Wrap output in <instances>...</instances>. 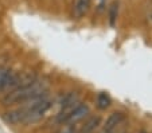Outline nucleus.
Instances as JSON below:
<instances>
[{
  "mask_svg": "<svg viewBox=\"0 0 152 133\" xmlns=\"http://www.w3.org/2000/svg\"><path fill=\"white\" fill-rule=\"evenodd\" d=\"M55 133H75V129L72 126V125H69V126L62 128V129H59L58 132H55Z\"/></svg>",
  "mask_w": 152,
  "mask_h": 133,
  "instance_id": "10",
  "label": "nucleus"
},
{
  "mask_svg": "<svg viewBox=\"0 0 152 133\" xmlns=\"http://www.w3.org/2000/svg\"><path fill=\"white\" fill-rule=\"evenodd\" d=\"M43 96H46V86L43 82L35 79L31 84L18 86L16 89L7 93V96L3 98V104L8 106V105L19 104V102L22 104V102L31 101V100L39 98Z\"/></svg>",
  "mask_w": 152,
  "mask_h": 133,
  "instance_id": "1",
  "label": "nucleus"
},
{
  "mask_svg": "<svg viewBox=\"0 0 152 133\" xmlns=\"http://www.w3.org/2000/svg\"><path fill=\"white\" fill-rule=\"evenodd\" d=\"M24 118H26V110H24V108L11 110V112H7L3 114V120L6 122H8V124H19V122H23Z\"/></svg>",
  "mask_w": 152,
  "mask_h": 133,
  "instance_id": "4",
  "label": "nucleus"
},
{
  "mask_svg": "<svg viewBox=\"0 0 152 133\" xmlns=\"http://www.w3.org/2000/svg\"><path fill=\"white\" fill-rule=\"evenodd\" d=\"M123 133H128V132H123Z\"/></svg>",
  "mask_w": 152,
  "mask_h": 133,
  "instance_id": "11",
  "label": "nucleus"
},
{
  "mask_svg": "<svg viewBox=\"0 0 152 133\" xmlns=\"http://www.w3.org/2000/svg\"><path fill=\"white\" fill-rule=\"evenodd\" d=\"M117 15H118V3L113 1L109 7V23L110 26H115L116 20H117Z\"/></svg>",
  "mask_w": 152,
  "mask_h": 133,
  "instance_id": "8",
  "label": "nucleus"
},
{
  "mask_svg": "<svg viewBox=\"0 0 152 133\" xmlns=\"http://www.w3.org/2000/svg\"><path fill=\"white\" fill-rule=\"evenodd\" d=\"M124 120H125V114H124L123 112L112 113V114L106 118L105 124H104V132H113Z\"/></svg>",
  "mask_w": 152,
  "mask_h": 133,
  "instance_id": "3",
  "label": "nucleus"
},
{
  "mask_svg": "<svg viewBox=\"0 0 152 133\" xmlns=\"http://www.w3.org/2000/svg\"><path fill=\"white\" fill-rule=\"evenodd\" d=\"M100 122H101V118L98 116L89 118L88 121H86V124L82 126V129H81V133H92L93 130H96L98 128Z\"/></svg>",
  "mask_w": 152,
  "mask_h": 133,
  "instance_id": "6",
  "label": "nucleus"
},
{
  "mask_svg": "<svg viewBox=\"0 0 152 133\" xmlns=\"http://www.w3.org/2000/svg\"><path fill=\"white\" fill-rule=\"evenodd\" d=\"M110 104H112V98L109 97V94L108 93H100L97 96V108L101 110H105L108 109V108L110 106Z\"/></svg>",
  "mask_w": 152,
  "mask_h": 133,
  "instance_id": "7",
  "label": "nucleus"
},
{
  "mask_svg": "<svg viewBox=\"0 0 152 133\" xmlns=\"http://www.w3.org/2000/svg\"><path fill=\"white\" fill-rule=\"evenodd\" d=\"M141 133H145V132H141Z\"/></svg>",
  "mask_w": 152,
  "mask_h": 133,
  "instance_id": "12",
  "label": "nucleus"
},
{
  "mask_svg": "<svg viewBox=\"0 0 152 133\" xmlns=\"http://www.w3.org/2000/svg\"><path fill=\"white\" fill-rule=\"evenodd\" d=\"M10 73L7 71L6 69H0V92L4 90V86H6L7 82V77H8Z\"/></svg>",
  "mask_w": 152,
  "mask_h": 133,
  "instance_id": "9",
  "label": "nucleus"
},
{
  "mask_svg": "<svg viewBox=\"0 0 152 133\" xmlns=\"http://www.w3.org/2000/svg\"><path fill=\"white\" fill-rule=\"evenodd\" d=\"M90 7V0H77L74 4V8H73V16L80 19L82 17L86 12L89 11Z\"/></svg>",
  "mask_w": 152,
  "mask_h": 133,
  "instance_id": "5",
  "label": "nucleus"
},
{
  "mask_svg": "<svg viewBox=\"0 0 152 133\" xmlns=\"http://www.w3.org/2000/svg\"><path fill=\"white\" fill-rule=\"evenodd\" d=\"M89 113H90V108L86 104H77L74 109L67 114V117L65 118L63 124H69V125L77 124L78 121H81V120L85 118Z\"/></svg>",
  "mask_w": 152,
  "mask_h": 133,
  "instance_id": "2",
  "label": "nucleus"
}]
</instances>
